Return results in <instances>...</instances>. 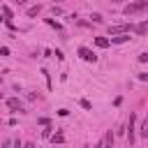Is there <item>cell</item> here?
Listing matches in <instances>:
<instances>
[{"label": "cell", "mask_w": 148, "mask_h": 148, "mask_svg": "<svg viewBox=\"0 0 148 148\" xmlns=\"http://www.w3.org/2000/svg\"><path fill=\"white\" fill-rule=\"evenodd\" d=\"M143 9H148V0H134V2H130V5L125 7V16L139 14V12H143Z\"/></svg>", "instance_id": "1"}, {"label": "cell", "mask_w": 148, "mask_h": 148, "mask_svg": "<svg viewBox=\"0 0 148 148\" xmlns=\"http://www.w3.org/2000/svg\"><path fill=\"white\" fill-rule=\"evenodd\" d=\"M79 56H81L86 62H95V60H97V56H95L88 46H79Z\"/></svg>", "instance_id": "2"}, {"label": "cell", "mask_w": 148, "mask_h": 148, "mask_svg": "<svg viewBox=\"0 0 148 148\" xmlns=\"http://www.w3.org/2000/svg\"><path fill=\"white\" fill-rule=\"evenodd\" d=\"M127 30H132V25L123 23V25H113V28H109V35H123V32H127Z\"/></svg>", "instance_id": "3"}, {"label": "cell", "mask_w": 148, "mask_h": 148, "mask_svg": "<svg viewBox=\"0 0 148 148\" xmlns=\"http://www.w3.org/2000/svg\"><path fill=\"white\" fill-rule=\"evenodd\" d=\"M7 106H9L12 111H21V109H23V104H21V99H16V97H12V99H7Z\"/></svg>", "instance_id": "4"}, {"label": "cell", "mask_w": 148, "mask_h": 148, "mask_svg": "<svg viewBox=\"0 0 148 148\" xmlns=\"http://www.w3.org/2000/svg\"><path fill=\"white\" fill-rule=\"evenodd\" d=\"M134 120H136V118L130 116V123H127V130H130V132H127V139H130V143H134Z\"/></svg>", "instance_id": "5"}, {"label": "cell", "mask_w": 148, "mask_h": 148, "mask_svg": "<svg viewBox=\"0 0 148 148\" xmlns=\"http://www.w3.org/2000/svg\"><path fill=\"white\" fill-rule=\"evenodd\" d=\"M125 42H130V35H127V32H123V35H116V37H111V44H125Z\"/></svg>", "instance_id": "6"}, {"label": "cell", "mask_w": 148, "mask_h": 148, "mask_svg": "<svg viewBox=\"0 0 148 148\" xmlns=\"http://www.w3.org/2000/svg\"><path fill=\"white\" fill-rule=\"evenodd\" d=\"M95 44H97L99 49H106V46H109V39H106V37H95Z\"/></svg>", "instance_id": "7"}, {"label": "cell", "mask_w": 148, "mask_h": 148, "mask_svg": "<svg viewBox=\"0 0 148 148\" xmlns=\"http://www.w3.org/2000/svg\"><path fill=\"white\" fill-rule=\"evenodd\" d=\"M104 148H113V134L111 132H106V136H104Z\"/></svg>", "instance_id": "8"}, {"label": "cell", "mask_w": 148, "mask_h": 148, "mask_svg": "<svg viewBox=\"0 0 148 148\" xmlns=\"http://www.w3.org/2000/svg\"><path fill=\"white\" fill-rule=\"evenodd\" d=\"M141 136H143V139H148V118L141 123Z\"/></svg>", "instance_id": "9"}, {"label": "cell", "mask_w": 148, "mask_h": 148, "mask_svg": "<svg viewBox=\"0 0 148 148\" xmlns=\"http://www.w3.org/2000/svg\"><path fill=\"white\" fill-rule=\"evenodd\" d=\"M134 30H136V32H141V35H143V32H146V30H148V21H143V23H139V25H136V28H134Z\"/></svg>", "instance_id": "10"}, {"label": "cell", "mask_w": 148, "mask_h": 148, "mask_svg": "<svg viewBox=\"0 0 148 148\" xmlns=\"http://www.w3.org/2000/svg\"><path fill=\"white\" fill-rule=\"evenodd\" d=\"M51 141H53V143H62V141H65V136L58 132V134H53V136H51Z\"/></svg>", "instance_id": "11"}, {"label": "cell", "mask_w": 148, "mask_h": 148, "mask_svg": "<svg viewBox=\"0 0 148 148\" xmlns=\"http://www.w3.org/2000/svg\"><path fill=\"white\" fill-rule=\"evenodd\" d=\"M39 9H42L39 5H37V7H30V9H28V16H37V14H39Z\"/></svg>", "instance_id": "12"}, {"label": "cell", "mask_w": 148, "mask_h": 148, "mask_svg": "<svg viewBox=\"0 0 148 148\" xmlns=\"http://www.w3.org/2000/svg\"><path fill=\"white\" fill-rule=\"evenodd\" d=\"M81 106H83V109H88V111H90V109H92V104H90V102H88V99H81Z\"/></svg>", "instance_id": "13"}, {"label": "cell", "mask_w": 148, "mask_h": 148, "mask_svg": "<svg viewBox=\"0 0 148 148\" xmlns=\"http://www.w3.org/2000/svg\"><path fill=\"white\" fill-rule=\"evenodd\" d=\"M139 62H148V53H139Z\"/></svg>", "instance_id": "14"}, {"label": "cell", "mask_w": 148, "mask_h": 148, "mask_svg": "<svg viewBox=\"0 0 148 148\" xmlns=\"http://www.w3.org/2000/svg\"><path fill=\"white\" fill-rule=\"evenodd\" d=\"M139 81H148V72H141L139 74Z\"/></svg>", "instance_id": "15"}, {"label": "cell", "mask_w": 148, "mask_h": 148, "mask_svg": "<svg viewBox=\"0 0 148 148\" xmlns=\"http://www.w3.org/2000/svg\"><path fill=\"white\" fill-rule=\"evenodd\" d=\"M92 148H104V143H95V146H92Z\"/></svg>", "instance_id": "16"}, {"label": "cell", "mask_w": 148, "mask_h": 148, "mask_svg": "<svg viewBox=\"0 0 148 148\" xmlns=\"http://www.w3.org/2000/svg\"><path fill=\"white\" fill-rule=\"evenodd\" d=\"M23 148H35V146H32V143H25V146H23Z\"/></svg>", "instance_id": "17"}, {"label": "cell", "mask_w": 148, "mask_h": 148, "mask_svg": "<svg viewBox=\"0 0 148 148\" xmlns=\"http://www.w3.org/2000/svg\"><path fill=\"white\" fill-rule=\"evenodd\" d=\"M16 2H18V5H23V2H28V0H16Z\"/></svg>", "instance_id": "18"}, {"label": "cell", "mask_w": 148, "mask_h": 148, "mask_svg": "<svg viewBox=\"0 0 148 148\" xmlns=\"http://www.w3.org/2000/svg\"><path fill=\"white\" fill-rule=\"evenodd\" d=\"M0 21H2V16H0Z\"/></svg>", "instance_id": "19"}]
</instances>
